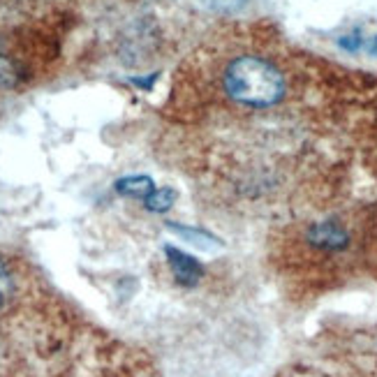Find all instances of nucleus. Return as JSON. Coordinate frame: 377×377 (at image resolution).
Returning <instances> with one entry per match:
<instances>
[{
    "mask_svg": "<svg viewBox=\"0 0 377 377\" xmlns=\"http://www.w3.org/2000/svg\"><path fill=\"white\" fill-rule=\"evenodd\" d=\"M223 88L236 105L266 109L280 102L287 84L273 63L260 56H238L227 63L223 72Z\"/></svg>",
    "mask_w": 377,
    "mask_h": 377,
    "instance_id": "f257e3e1",
    "label": "nucleus"
},
{
    "mask_svg": "<svg viewBox=\"0 0 377 377\" xmlns=\"http://www.w3.org/2000/svg\"><path fill=\"white\" fill-rule=\"evenodd\" d=\"M303 241H306V245L315 253L336 255V253L347 250L349 243H352V236H349L347 229L340 223H336V220H324V223H315V225L306 227Z\"/></svg>",
    "mask_w": 377,
    "mask_h": 377,
    "instance_id": "f03ea898",
    "label": "nucleus"
},
{
    "mask_svg": "<svg viewBox=\"0 0 377 377\" xmlns=\"http://www.w3.org/2000/svg\"><path fill=\"white\" fill-rule=\"evenodd\" d=\"M164 255H167V262L171 266L174 278H176L181 285L192 287V285H197L201 280V275H204V266H201V262H197L192 255L176 250V248H171V245L164 248Z\"/></svg>",
    "mask_w": 377,
    "mask_h": 377,
    "instance_id": "7ed1b4c3",
    "label": "nucleus"
},
{
    "mask_svg": "<svg viewBox=\"0 0 377 377\" xmlns=\"http://www.w3.org/2000/svg\"><path fill=\"white\" fill-rule=\"evenodd\" d=\"M116 190L125 197H142L146 199L155 190L153 181L149 176H125L116 181Z\"/></svg>",
    "mask_w": 377,
    "mask_h": 377,
    "instance_id": "20e7f679",
    "label": "nucleus"
},
{
    "mask_svg": "<svg viewBox=\"0 0 377 377\" xmlns=\"http://www.w3.org/2000/svg\"><path fill=\"white\" fill-rule=\"evenodd\" d=\"M174 234L183 236L186 241H190L192 245H199L201 250H211V248L220 245V241L216 236H211L208 232H204V229H195V227H183V225H167Z\"/></svg>",
    "mask_w": 377,
    "mask_h": 377,
    "instance_id": "39448f33",
    "label": "nucleus"
},
{
    "mask_svg": "<svg viewBox=\"0 0 377 377\" xmlns=\"http://www.w3.org/2000/svg\"><path fill=\"white\" fill-rule=\"evenodd\" d=\"M174 201H176V190L160 188V190H153L151 195L144 199V206L153 211V213H164V211H169L174 206Z\"/></svg>",
    "mask_w": 377,
    "mask_h": 377,
    "instance_id": "423d86ee",
    "label": "nucleus"
},
{
    "mask_svg": "<svg viewBox=\"0 0 377 377\" xmlns=\"http://www.w3.org/2000/svg\"><path fill=\"white\" fill-rule=\"evenodd\" d=\"M14 297V275L10 271V266L5 264V260H0V310Z\"/></svg>",
    "mask_w": 377,
    "mask_h": 377,
    "instance_id": "0eeeda50",
    "label": "nucleus"
},
{
    "mask_svg": "<svg viewBox=\"0 0 377 377\" xmlns=\"http://www.w3.org/2000/svg\"><path fill=\"white\" fill-rule=\"evenodd\" d=\"M16 81H19V68H16V63L0 53V90L12 88Z\"/></svg>",
    "mask_w": 377,
    "mask_h": 377,
    "instance_id": "6e6552de",
    "label": "nucleus"
},
{
    "mask_svg": "<svg viewBox=\"0 0 377 377\" xmlns=\"http://www.w3.org/2000/svg\"><path fill=\"white\" fill-rule=\"evenodd\" d=\"M211 10L218 12H238L248 5V0H204Z\"/></svg>",
    "mask_w": 377,
    "mask_h": 377,
    "instance_id": "1a4fd4ad",
    "label": "nucleus"
},
{
    "mask_svg": "<svg viewBox=\"0 0 377 377\" xmlns=\"http://www.w3.org/2000/svg\"><path fill=\"white\" fill-rule=\"evenodd\" d=\"M340 47H345L349 51H356L359 47H361V38H359V33H352V35H347V38L340 40Z\"/></svg>",
    "mask_w": 377,
    "mask_h": 377,
    "instance_id": "9d476101",
    "label": "nucleus"
},
{
    "mask_svg": "<svg viewBox=\"0 0 377 377\" xmlns=\"http://www.w3.org/2000/svg\"><path fill=\"white\" fill-rule=\"evenodd\" d=\"M368 51H371L373 56H377V38H373L371 42H368Z\"/></svg>",
    "mask_w": 377,
    "mask_h": 377,
    "instance_id": "9b49d317",
    "label": "nucleus"
}]
</instances>
